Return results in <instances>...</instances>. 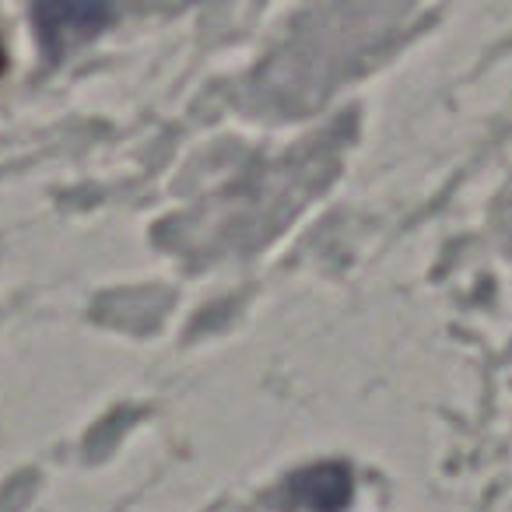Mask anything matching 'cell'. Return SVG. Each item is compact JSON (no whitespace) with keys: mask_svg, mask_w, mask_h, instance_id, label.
<instances>
[{"mask_svg":"<svg viewBox=\"0 0 512 512\" xmlns=\"http://www.w3.org/2000/svg\"><path fill=\"white\" fill-rule=\"evenodd\" d=\"M109 18V8L99 4H39L36 8V25L43 36L46 50L57 53L67 43L92 36L95 29H102V22Z\"/></svg>","mask_w":512,"mask_h":512,"instance_id":"obj_1","label":"cell"},{"mask_svg":"<svg viewBox=\"0 0 512 512\" xmlns=\"http://www.w3.org/2000/svg\"><path fill=\"white\" fill-rule=\"evenodd\" d=\"M292 495L316 512H337V509H344L351 498V477L344 467L327 463V467L306 470V474L295 477Z\"/></svg>","mask_w":512,"mask_h":512,"instance_id":"obj_2","label":"cell"},{"mask_svg":"<svg viewBox=\"0 0 512 512\" xmlns=\"http://www.w3.org/2000/svg\"><path fill=\"white\" fill-rule=\"evenodd\" d=\"M4 67H8V53H4V43H0V74H4Z\"/></svg>","mask_w":512,"mask_h":512,"instance_id":"obj_3","label":"cell"}]
</instances>
